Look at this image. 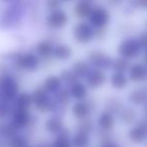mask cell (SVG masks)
I'll return each instance as SVG.
<instances>
[{
    "label": "cell",
    "instance_id": "6da1fadb",
    "mask_svg": "<svg viewBox=\"0 0 147 147\" xmlns=\"http://www.w3.org/2000/svg\"><path fill=\"white\" fill-rule=\"evenodd\" d=\"M31 94L32 109L39 114H56V104L53 100V96L47 93L41 86L33 89Z\"/></svg>",
    "mask_w": 147,
    "mask_h": 147
},
{
    "label": "cell",
    "instance_id": "7a4b0ae2",
    "mask_svg": "<svg viewBox=\"0 0 147 147\" xmlns=\"http://www.w3.org/2000/svg\"><path fill=\"white\" fill-rule=\"evenodd\" d=\"M21 92L18 81L7 72L0 73V99L12 103Z\"/></svg>",
    "mask_w": 147,
    "mask_h": 147
},
{
    "label": "cell",
    "instance_id": "3957f363",
    "mask_svg": "<svg viewBox=\"0 0 147 147\" xmlns=\"http://www.w3.org/2000/svg\"><path fill=\"white\" fill-rule=\"evenodd\" d=\"M142 48L137 38L134 36L124 37L117 46L118 56L126 60H132L140 56Z\"/></svg>",
    "mask_w": 147,
    "mask_h": 147
},
{
    "label": "cell",
    "instance_id": "277c9868",
    "mask_svg": "<svg viewBox=\"0 0 147 147\" xmlns=\"http://www.w3.org/2000/svg\"><path fill=\"white\" fill-rule=\"evenodd\" d=\"M9 120L18 130L26 132L34 124V114L32 113V110L29 109L13 108Z\"/></svg>",
    "mask_w": 147,
    "mask_h": 147
},
{
    "label": "cell",
    "instance_id": "5b68a950",
    "mask_svg": "<svg viewBox=\"0 0 147 147\" xmlns=\"http://www.w3.org/2000/svg\"><path fill=\"white\" fill-rule=\"evenodd\" d=\"M111 18L112 15L108 8L104 6H97V7H93L92 12L88 17V23L95 30L107 29V26L111 22Z\"/></svg>",
    "mask_w": 147,
    "mask_h": 147
},
{
    "label": "cell",
    "instance_id": "8992f818",
    "mask_svg": "<svg viewBox=\"0 0 147 147\" xmlns=\"http://www.w3.org/2000/svg\"><path fill=\"white\" fill-rule=\"evenodd\" d=\"M112 60L113 58H111L105 51L101 49H93L88 52L86 61L90 64L92 68L106 71V70L111 69Z\"/></svg>",
    "mask_w": 147,
    "mask_h": 147
},
{
    "label": "cell",
    "instance_id": "52a82bcc",
    "mask_svg": "<svg viewBox=\"0 0 147 147\" xmlns=\"http://www.w3.org/2000/svg\"><path fill=\"white\" fill-rule=\"evenodd\" d=\"M74 40L81 45H86L95 39V29L88 22H78L72 30Z\"/></svg>",
    "mask_w": 147,
    "mask_h": 147
},
{
    "label": "cell",
    "instance_id": "ba28073f",
    "mask_svg": "<svg viewBox=\"0 0 147 147\" xmlns=\"http://www.w3.org/2000/svg\"><path fill=\"white\" fill-rule=\"evenodd\" d=\"M16 66L26 72H36L40 68V58L33 53L21 54L15 60Z\"/></svg>",
    "mask_w": 147,
    "mask_h": 147
},
{
    "label": "cell",
    "instance_id": "9c48e42d",
    "mask_svg": "<svg viewBox=\"0 0 147 147\" xmlns=\"http://www.w3.org/2000/svg\"><path fill=\"white\" fill-rule=\"evenodd\" d=\"M63 116L57 114H50L43 122V128L44 130L51 136H56L61 133L65 128Z\"/></svg>",
    "mask_w": 147,
    "mask_h": 147
},
{
    "label": "cell",
    "instance_id": "30bf717a",
    "mask_svg": "<svg viewBox=\"0 0 147 147\" xmlns=\"http://www.w3.org/2000/svg\"><path fill=\"white\" fill-rule=\"evenodd\" d=\"M107 81L106 72L103 70L92 68L85 78V84L90 89H98L102 87Z\"/></svg>",
    "mask_w": 147,
    "mask_h": 147
},
{
    "label": "cell",
    "instance_id": "8fae6325",
    "mask_svg": "<svg viewBox=\"0 0 147 147\" xmlns=\"http://www.w3.org/2000/svg\"><path fill=\"white\" fill-rule=\"evenodd\" d=\"M69 18L65 11L61 9H57L52 11L46 18V22L48 26L52 29H61L67 25Z\"/></svg>",
    "mask_w": 147,
    "mask_h": 147
},
{
    "label": "cell",
    "instance_id": "7c38bea8",
    "mask_svg": "<svg viewBox=\"0 0 147 147\" xmlns=\"http://www.w3.org/2000/svg\"><path fill=\"white\" fill-rule=\"evenodd\" d=\"M128 80L134 83H141L147 80V65L141 62L131 64L128 70Z\"/></svg>",
    "mask_w": 147,
    "mask_h": 147
},
{
    "label": "cell",
    "instance_id": "4fadbf2b",
    "mask_svg": "<svg viewBox=\"0 0 147 147\" xmlns=\"http://www.w3.org/2000/svg\"><path fill=\"white\" fill-rule=\"evenodd\" d=\"M91 112H92V104L87 101V99L83 101H75L71 106L72 115L78 121L90 117Z\"/></svg>",
    "mask_w": 147,
    "mask_h": 147
},
{
    "label": "cell",
    "instance_id": "5bb4252c",
    "mask_svg": "<svg viewBox=\"0 0 147 147\" xmlns=\"http://www.w3.org/2000/svg\"><path fill=\"white\" fill-rule=\"evenodd\" d=\"M71 100L83 101L87 99L88 96V87L82 81H77L67 87Z\"/></svg>",
    "mask_w": 147,
    "mask_h": 147
},
{
    "label": "cell",
    "instance_id": "9a60e30c",
    "mask_svg": "<svg viewBox=\"0 0 147 147\" xmlns=\"http://www.w3.org/2000/svg\"><path fill=\"white\" fill-rule=\"evenodd\" d=\"M47 93L53 96L55 95L59 90H61L62 88L64 87L63 84H62V81L60 79L59 75H55V74H52V75H48L43 81V84L41 86Z\"/></svg>",
    "mask_w": 147,
    "mask_h": 147
},
{
    "label": "cell",
    "instance_id": "2e32d148",
    "mask_svg": "<svg viewBox=\"0 0 147 147\" xmlns=\"http://www.w3.org/2000/svg\"><path fill=\"white\" fill-rule=\"evenodd\" d=\"M92 69V67L90 66V64L88 63L86 60L79 59L76 60L73 64H72L70 70L72 71V73L75 75V77L78 80L81 81V79H85L86 76L88 75V73L90 72V70Z\"/></svg>",
    "mask_w": 147,
    "mask_h": 147
},
{
    "label": "cell",
    "instance_id": "e0dca14e",
    "mask_svg": "<svg viewBox=\"0 0 147 147\" xmlns=\"http://www.w3.org/2000/svg\"><path fill=\"white\" fill-rule=\"evenodd\" d=\"M97 125L101 131L109 132L114 128L115 126V118L114 115L111 114L108 111H103L99 114L97 118Z\"/></svg>",
    "mask_w": 147,
    "mask_h": 147
},
{
    "label": "cell",
    "instance_id": "ac0fdd59",
    "mask_svg": "<svg viewBox=\"0 0 147 147\" xmlns=\"http://www.w3.org/2000/svg\"><path fill=\"white\" fill-rule=\"evenodd\" d=\"M128 101L135 106H141L145 104L147 102V88L138 87L130 91L128 94Z\"/></svg>",
    "mask_w": 147,
    "mask_h": 147
},
{
    "label": "cell",
    "instance_id": "d6986e66",
    "mask_svg": "<svg viewBox=\"0 0 147 147\" xmlns=\"http://www.w3.org/2000/svg\"><path fill=\"white\" fill-rule=\"evenodd\" d=\"M50 142V147H72L71 144V132L67 127L59 133L58 135L54 136Z\"/></svg>",
    "mask_w": 147,
    "mask_h": 147
},
{
    "label": "cell",
    "instance_id": "ffe728a7",
    "mask_svg": "<svg viewBox=\"0 0 147 147\" xmlns=\"http://www.w3.org/2000/svg\"><path fill=\"white\" fill-rule=\"evenodd\" d=\"M128 137L134 143H142L147 139V129L141 123H138L129 130Z\"/></svg>",
    "mask_w": 147,
    "mask_h": 147
},
{
    "label": "cell",
    "instance_id": "44dd1931",
    "mask_svg": "<svg viewBox=\"0 0 147 147\" xmlns=\"http://www.w3.org/2000/svg\"><path fill=\"white\" fill-rule=\"evenodd\" d=\"M93 9L92 3L87 0H79L74 6V14L79 19H86L89 17Z\"/></svg>",
    "mask_w": 147,
    "mask_h": 147
},
{
    "label": "cell",
    "instance_id": "7402d4cb",
    "mask_svg": "<svg viewBox=\"0 0 147 147\" xmlns=\"http://www.w3.org/2000/svg\"><path fill=\"white\" fill-rule=\"evenodd\" d=\"M11 104L13 108L29 109V110H32V99H31L30 92L21 91L17 95V97L14 99Z\"/></svg>",
    "mask_w": 147,
    "mask_h": 147
},
{
    "label": "cell",
    "instance_id": "603a6c76",
    "mask_svg": "<svg viewBox=\"0 0 147 147\" xmlns=\"http://www.w3.org/2000/svg\"><path fill=\"white\" fill-rule=\"evenodd\" d=\"M4 143L6 147H29L32 144L30 137L26 134V132H20L16 134Z\"/></svg>",
    "mask_w": 147,
    "mask_h": 147
},
{
    "label": "cell",
    "instance_id": "cb8c5ba5",
    "mask_svg": "<svg viewBox=\"0 0 147 147\" xmlns=\"http://www.w3.org/2000/svg\"><path fill=\"white\" fill-rule=\"evenodd\" d=\"M73 51L72 48L67 44H57L53 48L52 56L59 61H67L72 57Z\"/></svg>",
    "mask_w": 147,
    "mask_h": 147
},
{
    "label": "cell",
    "instance_id": "d4e9b609",
    "mask_svg": "<svg viewBox=\"0 0 147 147\" xmlns=\"http://www.w3.org/2000/svg\"><path fill=\"white\" fill-rule=\"evenodd\" d=\"M128 77L125 73L113 72L110 76V84L116 90H123L128 85Z\"/></svg>",
    "mask_w": 147,
    "mask_h": 147
},
{
    "label": "cell",
    "instance_id": "484cf974",
    "mask_svg": "<svg viewBox=\"0 0 147 147\" xmlns=\"http://www.w3.org/2000/svg\"><path fill=\"white\" fill-rule=\"evenodd\" d=\"M71 144L72 147H88L90 144V135L76 130L71 134Z\"/></svg>",
    "mask_w": 147,
    "mask_h": 147
},
{
    "label": "cell",
    "instance_id": "4316f807",
    "mask_svg": "<svg viewBox=\"0 0 147 147\" xmlns=\"http://www.w3.org/2000/svg\"><path fill=\"white\" fill-rule=\"evenodd\" d=\"M118 117H119V120L122 123L129 125V124L134 123L136 117H137V113L131 107H123L120 110V112L118 113Z\"/></svg>",
    "mask_w": 147,
    "mask_h": 147
},
{
    "label": "cell",
    "instance_id": "83f0119b",
    "mask_svg": "<svg viewBox=\"0 0 147 147\" xmlns=\"http://www.w3.org/2000/svg\"><path fill=\"white\" fill-rule=\"evenodd\" d=\"M53 48H54V46L49 41L47 40L40 41L36 45V53L38 54L37 56L38 57L40 56L41 58H48V57L52 56Z\"/></svg>",
    "mask_w": 147,
    "mask_h": 147
},
{
    "label": "cell",
    "instance_id": "f1b7e54d",
    "mask_svg": "<svg viewBox=\"0 0 147 147\" xmlns=\"http://www.w3.org/2000/svg\"><path fill=\"white\" fill-rule=\"evenodd\" d=\"M130 66H131V63L129 60H126L118 56L112 60L111 70L113 72H118V73H126L129 70Z\"/></svg>",
    "mask_w": 147,
    "mask_h": 147
},
{
    "label": "cell",
    "instance_id": "f546056e",
    "mask_svg": "<svg viewBox=\"0 0 147 147\" xmlns=\"http://www.w3.org/2000/svg\"><path fill=\"white\" fill-rule=\"evenodd\" d=\"M105 106H106V110L110 112L111 114H118L120 112L122 108H123V103L117 97H110L106 100L105 103Z\"/></svg>",
    "mask_w": 147,
    "mask_h": 147
},
{
    "label": "cell",
    "instance_id": "4dcf8cb0",
    "mask_svg": "<svg viewBox=\"0 0 147 147\" xmlns=\"http://www.w3.org/2000/svg\"><path fill=\"white\" fill-rule=\"evenodd\" d=\"M59 77H60V79H61L63 86L66 88L69 87L70 85H72V84L75 83V82L80 81V80H78L77 78L75 77V75L72 73V71L70 69H63L60 72Z\"/></svg>",
    "mask_w": 147,
    "mask_h": 147
},
{
    "label": "cell",
    "instance_id": "1f68e13d",
    "mask_svg": "<svg viewBox=\"0 0 147 147\" xmlns=\"http://www.w3.org/2000/svg\"><path fill=\"white\" fill-rule=\"evenodd\" d=\"M76 130L77 131H81L84 133L90 135L91 133L94 130V123H93V120L90 117L85 118L83 120H79L76 125Z\"/></svg>",
    "mask_w": 147,
    "mask_h": 147
},
{
    "label": "cell",
    "instance_id": "d6a6232c",
    "mask_svg": "<svg viewBox=\"0 0 147 147\" xmlns=\"http://www.w3.org/2000/svg\"><path fill=\"white\" fill-rule=\"evenodd\" d=\"M13 107L10 102L0 100V121H5L10 118Z\"/></svg>",
    "mask_w": 147,
    "mask_h": 147
},
{
    "label": "cell",
    "instance_id": "836d02e7",
    "mask_svg": "<svg viewBox=\"0 0 147 147\" xmlns=\"http://www.w3.org/2000/svg\"><path fill=\"white\" fill-rule=\"evenodd\" d=\"M136 38H137L142 50H146L147 49V30H144V31H142V32H140Z\"/></svg>",
    "mask_w": 147,
    "mask_h": 147
},
{
    "label": "cell",
    "instance_id": "e575fe53",
    "mask_svg": "<svg viewBox=\"0 0 147 147\" xmlns=\"http://www.w3.org/2000/svg\"><path fill=\"white\" fill-rule=\"evenodd\" d=\"M59 5H60V0H49L48 1V7L53 9L52 11L58 9Z\"/></svg>",
    "mask_w": 147,
    "mask_h": 147
},
{
    "label": "cell",
    "instance_id": "d590c367",
    "mask_svg": "<svg viewBox=\"0 0 147 147\" xmlns=\"http://www.w3.org/2000/svg\"><path fill=\"white\" fill-rule=\"evenodd\" d=\"M138 8L147 11V0H137Z\"/></svg>",
    "mask_w": 147,
    "mask_h": 147
},
{
    "label": "cell",
    "instance_id": "8d00e7d4",
    "mask_svg": "<svg viewBox=\"0 0 147 147\" xmlns=\"http://www.w3.org/2000/svg\"><path fill=\"white\" fill-rule=\"evenodd\" d=\"M101 147H121L118 143L113 141H107L106 143H103Z\"/></svg>",
    "mask_w": 147,
    "mask_h": 147
},
{
    "label": "cell",
    "instance_id": "74e56055",
    "mask_svg": "<svg viewBox=\"0 0 147 147\" xmlns=\"http://www.w3.org/2000/svg\"><path fill=\"white\" fill-rule=\"evenodd\" d=\"M29 147H39L38 144H31Z\"/></svg>",
    "mask_w": 147,
    "mask_h": 147
},
{
    "label": "cell",
    "instance_id": "f35d334b",
    "mask_svg": "<svg viewBox=\"0 0 147 147\" xmlns=\"http://www.w3.org/2000/svg\"><path fill=\"white\" fill-rule=\"evenodd\" d=\"M145 60H146V62H147V49L145 50Z\"/></svg>",
    "mask_w": 147,
    "mask_h": 147
},
{
    "label": "cell",
    "instance_id": "ab89813d",
    "mask_svg": "<svg viewBox=\"0 0 147 147\" xmlns=\"http://www.w3.org/2000/svg\"><path fill=\"white\" fill-rule=\"evenodd\" d=\"M60 1H64V2H69V1H72V0H60Z\"/></svg>",
    "mask_w": 147,
    "mask_h": 147
},
{
    "label": "cell",
    "instance_id": "60d3db41",
    "mask_svg": "<svg viewBox=\"0 0 147 147\" xmlns=\"http://www.w3.org/2000/svg\"><path fill=\"white\" fill-rule=\"evenodd\" d=\"M145 30H147V19H146V21H145Z\"/></svg>",
    "mask_w": 147,
    "mask_h": 147
},
{
    "label": "cell",
    "instance_id": "b9f144b4",
    "mask_svg": "<svg viewBox=\"0 0 147 147\" xmlns=\"http://www.w3.org/2000/svg\"><path fill=\"white\" fill-rule=\"evenodd\" d=\"M2 1H4V2H8V1H10V0H2Z\"/></svg>",
    "mask_w": 147,
    "mask_h": 147
},
{
    "label": "cell",
    "instance_id": "7bdbcfd3",
    "mask_svg": "<svg viewBox=\"0 0 147 147\" xmlns=\"http://www.w3.org/2000/svg\"><path fill=\"white\" fill-rule=\"evenodd\" d=\"M1 143H2V141H1V139H0V146H1Z\"/></svg>",
    "mask_w": 147,
    "mask_h": 147
},
{
    "label": "cell",
    "instance_id": "ee69618b",
    "mask_svg": "<svg viewBox=\"0 0 147 147\" xmlns=\"http://www.w3.org/2000/svg\"><path fill=\"white\" fill-rule=\"evenodd\" d=\"M115 1H122V0H115Z\"/></svg>",
    "mask_w": 147,
    "mask_h": 147
}]
</instances>
